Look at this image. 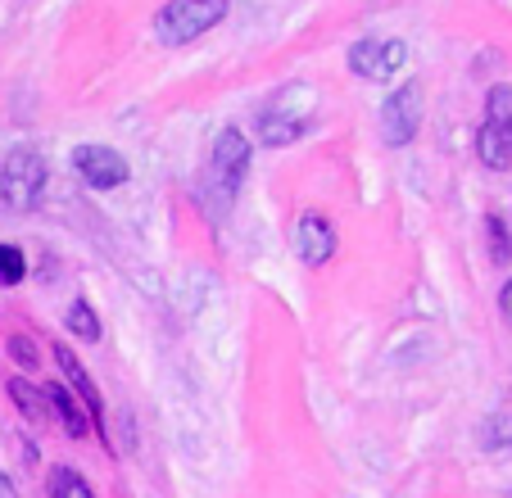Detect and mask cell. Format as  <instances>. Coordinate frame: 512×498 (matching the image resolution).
Instances as JSON below:
<instances>
[{
  "label": "cell",
  "mask_w": 512,
  "mask_h": 498,
  "mask_svg": "<svg viewBox=\"0 0 512 498\" xmlns=\"http://www.w3.org/2000/svg\"><path fill=\"white\" fill-rule=\"evenodd\" d=\"M290 245H295V254H300L309 268H322V263H331V254H336V227H331L322 213H300L295 227H290Z\"/></svg>",
  "instance_id": "cell-10"
},
{
  "label": "cell",
  "mask_w": 512,
  "mask_h": 498,
  "mask_svg": "<svg viewBox=\"0 0 512 498\" xmlns=\"http://www.w3.org/2000/svg\"><path fill=\"white\" fill-rule=\"evenodd\" d=\"M50 354H55L59 372H64V381H68V390L82 399V408H87L91 426L105 435V399H100V390H96V381H91V372L78 363V354H73L64 340H55V345H50ZM105 449H114V440H109V435H105Z\"/></svg>",
  "instance_id": "cell-9"
},
{
  "label": "cell",
  "mask_w": 512,
  "mask_h": 498,
  "mask_svg": "<svg viewBox=\"0 0 512 498\" xmlns=\"http://www.w3.org/2000/svg\"><path fill=\"white\" fill-rule=\"evenodd\" d=\"M46 494L50 498H96V489H91V480L78 467H55L46 480Z\"/></svg>",
  "instance_id": "cell-13"
},
{
  "label": "cell",
  "mask_w": 512,
  "mask_h": 498,
  "mask_svg": "<svg viewBox=\"0 0 512 498\" xmlns=\"http://www.w3.org/2000/svg\"><path fill=\"white\" fill-rule=\"evenodd\" d=\"M481 444H485V449H503V444H512V417H508V412H499V417H490V422H485Z\"/></svg>",
  "instance_id": "cell-17"
},
{
  "label": "cell",
  "mask_w": 512,
  "mask_h": 498,
  "mask_svg": "<svg viewBox=\"0 0 512 498\" xmlns=\"http://www.w3.org/2000/svg\"><path fill=\"white\" fill-rule=\"evenodd\" d=\"M476 154L494 173L512 168V87H490V96H485V123L476 132Z\"/></svg>",
  "instance_id": "cell-4"
},
{
  "label": "cell",
  "mask_w": 512,
  "mask_h": 498,
  "mask_svg": "<svg viewBox=\"0 0 512 498\" xmlns=\"http://www.w3.org/2000/svg\"><path fill=\"white\" fill-rule=\"evenodd\" d=\"M46 191V154L32 145H14L0 159V209L32 213Z\"/></svg>",
  "instance_id": "cell-2"
},
{
  "label": "cell",
  "mask_w": 512,
  "mask_h": 498,
  "mask_svg": "<svg viewBox=\"0 0 512 498\" xmlns=\"http://www.w3.org/2000/svg\"><path fill=\"white\" fill-rule=\"evenodd\" d=\"M417 132H422V87L404 82L381 105V136H386V145L399 150V145H413Z\"/></svg>",
  "instance_id": "cell-6"
},
{
  "label": "cell",
  "mask_w": 512,
  "mask_h": 498,
  "mask_svg": "<svg viewBox=\"0 0 512 498\" xmlns=\"http://www.w3.org/2000/svg\"><path fill=\"white\" fill-rule=\"evenodd\" d=\"M250 136L241 132V127H223V132L213 136V154H209V177L213 186H218V195H223V209L236 200V191H241L245 182V168H250Z\"/></svg>",
  "instance_id": "cell-5"
},
{
  "label": "cell",
  "mask_w": 512,
  "mask_h": 498,
  "mask_svg": "<svg viewBox=\"0 0 512 498\" xmlns=\"http://www.w3.org/2000/svg\"><path fill=\"white\" fill-rule=\"evenodd\" d=\"M64 326H68V336L87 340V345H96V340L105 336V331H100V317H96V308H91L87 299H73V304H68Z\"/></svg>",
  "instance_id": "cell-14"
},
{
  "label": "cell",
  "mask_w": 512,
  "mask_h": 498,
  "mask_svg": "<svg viewBox=\"0 0 512 498\" xmlns=\"http://www.w3.org/2000/svg\"><path fill=\"white\" fill-rule=\"evenodd\" d=\"M232 0H168L155 14V37L164 46H191L227 19Z\"/></svg>",
  "instance_id": "cell-3"
},
{
  "label": "cell",
  "mask_w": 512,
  "mask_h": 498,
  "mask_svg": "<svg viewBox=\"0 0 512 498\" xmlns=\"http://www.w3.org/2000/svg\"><path fill=\"white\" fill-rule=\"evenodd\" d=\"M485 231H490V254H494V263H508L512 240H508V227H503V218H485Z\"/></svg>",
  "instance_id": "cell-18"
},
{
  "label": "cell",
  "mask_w": 512,
  "mask_h": 498,
  "mask_svg": "<svg viewBox=\"0 0 512 498\" xmlns=\"http://www.w3.org/2000/svg\"><path fill=\"white\" fill-rule=\"evenodd\" d=\"M46 399H50V412L64 422V431L73 435V440H87V435H91V417H87V408H78V394L68 390V385H50Z\"/></svg>",
  "instance_id": "cell-11"
},
{
  "label": "cell",
  "mask_w": 512,
  "mask_h": 498,
  "mask_svg": "<svg viewBox=\"0 0 512 498\" xmlns=\"http://www.w3.org/2000/svg\"><path fill=\"white\" fill-rule=\"evenodd\" d=\"M73 173L91 186V191H118L132 177V163L114 150V145H78L73 150Z\"/></svg>",
  "instance_id": "cell-7"
},
{
  "label": "cell",
  "mask_w": 512,
  "mask_h": 498,
  "mask_svg": "<svg viewBox=\"0 0 512 498\" xmlns=\"http://www.w3.org/2000/svg\"><path fill=\"white\" fill-rule=\"evenodd\" d=\"M23 277H28V259H23V249L19 245H0V286L5 290H14V286H23Z\"/></svg>",
  "instance_id": "cell-15"
},
{
  "label": "cell",
  "mask_w": 512,
  "mask_h": 498,
  "mask_svg": "<svg viewBox=\"0 0 512 498\" xmlns=\"http://www.w3.org/2000/svg\"><path fill=\"white\" fill-rule=\"evenodd\" d=\"M313 87H281L268 105L259 109V145L268 150H281V145H295L304 132H309V118H313Z\"/></svg>",
  "instance_id": "cell-1"
},
{
  "label": "cell",
  "mask_w": 512,
  "mask_h": 498,
  "mask_svg": "<svg viewBox=\"0 0 512 498\" xmlns=\"http://www.w3.org/2000/svg\"><path fill=\"white\" fill-rule=\"evenodd\" d=\"M5 354L14 358V363L23 367V372H32V367H41V349L32 336H23V331H14L10 340H5Z\"/></svg>",
  "instance_id": "cell-16"
},
{
  "label": "cell",
  "mask_w": 512,
  "mask_h": 498,
  "mask_svg": "<svg viewBox=\"0 0 512 498\" xmlns=\"http://www.w3.org/2000/svg\"><path fill=\"white\" fill-rule=\"evenodd\" d=\"M0 498H19V489H14V480L0 471Z\"/></svg>",
  "instance_id": "cell-20"
},
{
  "label": "cell",
  "mask_w": 512,
  "mask_h": 498,
  "mask_svg": "<svg viewBox=\"0 0 512 498\" xmlns=\"http://www.w3.org/2000/svg\"><path fill=\"white\" fill-rule=\"evenodd\" d=\"M5 390H10V399H14V408L23 412V422H46L50 417V399H46V390L41 385H32L28 376H10L5 381Z\"/></svg>",
  "instance_id": "cell-12"
},
{
  "label": "cell",
  "mask_w": 512,
  "mask_h": 498,
  "mask_svg": "<svg viewBox=\"0 0 512 498\" xmlns=\"http://www.w3.org/2000/svg\"><path fill=\"white\" fill-rule=\"evenodd\" d=\"M408 59V46L404 41H377V37H363L349 46V73L354 77H368V82H390V77H399V68H404Z\"/></svg>",
  "instance_id": "cell-8"
},
{
  "label": "cell",
  "mask_w": 512,
  "mask_h": 498,
  "mask_svg": "<svg viewBox=\"0 0 512 498\" xmlns=\"http://www.w3.org/2000/svg\"><path fill=\"white\" fill-rule=\"evenodd\" d=\"M499 308H503V317L512 322V277L503 281V290H499Z\"/></svg>",
  "instance_id": "cell-19"
}]
</instances>
